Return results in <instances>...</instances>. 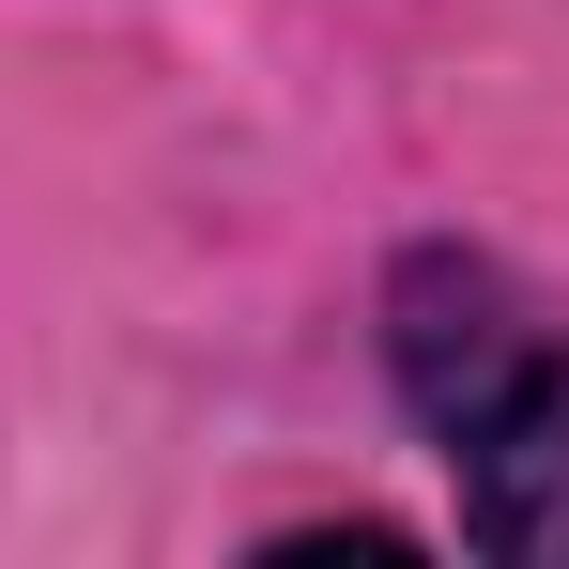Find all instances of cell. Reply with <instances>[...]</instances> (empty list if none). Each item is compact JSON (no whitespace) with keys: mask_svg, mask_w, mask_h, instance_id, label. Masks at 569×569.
<instances>
[{"mask_svg":"<svg viewBox=\"0 0 569 569\" xmlns=\"http://www.w3.org/2000/svg\"><path fill=\"white\" fill-rule=\"evenodd\" d=\"M385 355H400L416 431L462 477V539L569 569V323L508 262L416 247L385 292Z\"/></svg>","mask_w":569,"mask_h":569,"instance_id":"1","label":"cell"}]
</instances>
